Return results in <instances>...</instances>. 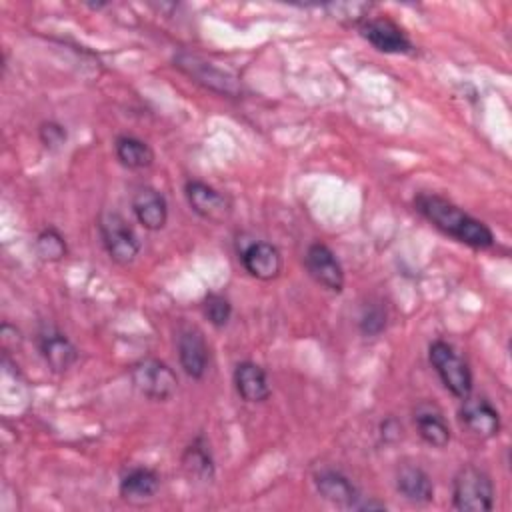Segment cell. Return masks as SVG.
Instances as JSON below:
<instances>
[{
    "label": "cell",
    "mask_w": 512,
    "mask_h": 512,
    "mask_svg": "<svg viewBox=\"0 0 512 512\" xmlns=\"http://www.w3.org/2000/svg\"><path fill=\"white\" fill-rule=\"evenodd\" d=\"M234 386L244 402L260 404L270 396L268 376L262 366L252 360H242L234 368Z\"/></svg>",
    "instance_id": "2e32d148"
},
{
    "label": "cell",
    "mask_w": 512,
    "mask_h": 512,
    "mask_svg": "<svg viewBox=\"0 0 512 512\" xmlns=\"http://www.w3.org/2000/svg\"><path fill=\"white\" fill-rule=\"evenodd\" d=\"M132 212L142 228L156 232L166 226L168 202L156 188L140 186L132 196Z\"/></svg>",
    "instance_id": "4fadbf2b"
},
{
    "label": "cell",
    "mask_w": 512,
    "mask_h": 512,
    "mask_svg": "<svg viewBox=\"0 0 512 512\" xmlns=\"http://www.w3.org/2000/svg\"><path fill=\"white\" fill-rule=\"evenodd\" d=\"M38 348L48 368L56 374L70 370L78 360V348L74 346V342L54 328H46L40 332Z\"/></svg>",
    "instance_id": "8fae6325"
},
{
    "label": "cell",
    "mask_w": 512,
    "mask_h": 512,
    "mask_svg": "<svg viewBox=\"0 0 512 512\" xmlns=\"http://www.w3.org/2000/svg\"><path fill=\"white\" fill-rule=\"evenodd\" d=\"M130 378L136 390L156 402H164L176 394V372L158 358H142L130 368Z\"/></svg>",
    "instance_id": "5b68a950"
},
{
    "label": "cell",
    "mask_w": 512,
    "mask_h": 512,
    "mask_svg": "<svg viewBox=\"0 0 512 512\" xmlns=\"http://www.w3.org/2000/svg\"><path fill=\"white\" fill-rule=\"evenodd\" d=\"M38 138L40 142L48 148V150H56L60 148L66 138H68V132L66 128L60 124V122H54V120H48V122H42L40 128H38Z\"/></svg>",
    "instance_id": "484cf974"
},
{
    "label": "cell",
    "mask_w": 512,
    "mask_h": 512,
    "mask_svg": "<svg viewBox=\"0 0 512 512\" xmlns=\"http://www.w3.org/2000/svg\"><path fill=\"white\" fill-rule=\"evenodd\" d=\"M396 490L412 504H428L434 498V484L426 470L404 464L396 472Z\"/></svg>",
    "instance_id": "ac0fdd59"
},
{
    "label": "cell",
    "mask_w": 512,
    "mask_h": 512,
    "mask_svg": "<svg viewBox=\"0 0 512 512\" xmlns=\"http://www.w3.org/2000/svg\"><path fill=\"white\" fill-rule=\"evenodd\" d=\"M98 228L102 244L116 264L126 266L136 260L140 252V240L124 216L118 212H104L100 216Z\"/></svg>",
    "instance_id": "8992f818"
},
{
    "label": "cell",
    "mask_w": 512,
    "mask_h": 512,
    "mask_svg": "<svg viewBox=\"0 0 512 512\" xmlns=\"http://www.w3.org/2000/svg\"><path fill=\"white\" fill-rule=\"evenodd\" d=\"M182 466L190 476L202 482H210L214 478V458L208 442L202 436L194 438L186 446V450L182 452Z\"/></svg>",
    "instance_id": "44dd1931"
},
{
    "label": "cell",
    "mask_w": 512,
    "mask_h": 512,
    "mask_svg": "<svg viewBox=\"0 0 512 512\" xmlns=\"http://www.w3.org/2000/svg\"><path fill=\"white\" fill-rule=\"evenodd\" d=\"M386 328V310L380 304H368L360 316V330L364 336H378Z\"/></svg>",
    "instance_id": "d4e9b609"
},
{
    "label": "cell",
    "mask_w": 512,
    "mask_h": 512,
    "mask_svg": "<svg viewBox=\"0 0 512 512\" xmlns=\"http://www.w3.org/2000/svg\"><path fill=\"white\" fill-rule=\"evenodd\" d=\"M174 66L180 72H184L188 78H192L196 84H200L216 94L230 96V98H236L242 94V84L232 72L216 66L214 62H210L198 54L180 52L174 56Z\"/></svg>",
    "instance_id": "3957f363"
},
{
    "label": "cell",
    "mask_w": 512,
    "mask_h": 512,
    "mask_svg": "<svg viewBox=\"0 0 512 512\" xmlns=\"http://www.w3.org/2000/svg\"><path fill=\"white\" fill-rule=\"evenodd\" d=\"M414 206L426 220H430L438 230L452 236L454 240L476 250H486L494 246L492 230L454 202L438 194H418L414 198Z\"/></svg>",
    "instance_id": "6da1fadb"
},
{
    "label": "cell",
    "mask_w": 512,
    "mask_h": 512,
    "mask_svg": "<svg viewBox=\"0 0 512 512\" xmlns=\"http://www.w3.org/2000/svg\"><path fill=\"white\" fill-rule=\"evenodd\" d=\"M414 424L418 428L420 438L434 446V448H444L450 442V428L440 412L438 406L430 404V402H422L418 404V408L414 410Z\"/></svg>",
    "instance_id": "e0dca14e"
},
{
    "label": "cell",
    "mask_w": 512,
    "mask_h": 512,
    "mask_svg": "<svg viewBox=\"0 0 512 512\" xmlns=\"http://www.w3.org/2000/svg\"><path fill=\"white\" fill-rule=\"evenodd\" d=\"M370 4L366 2H332V4H326L324 10L340 20V22H348V24H360L366 20V14L370 12Z\"/></svg>",
    "instance_id": "cb8c5ba5"
},
{
    "label": "cell",
    "mask_w": 512,
    "mask_h": 512,
    "mask_svg": "<svg viewBox=\"0 0 512 512\" xmlns=\"http://www.w3.org/2000/svg\"><path fill=\"white\" fill-rule=\"evenodd\" d=\"M428 358L446 390H450L460 400L470 396L472 372L452 344L444 340H434L428 348Z\"/></svg>",
    "instance_id": "277c9868"
},
{
    "label": "cell",
    "mask_w": 512,
    "mask_h": 512,
    "mask_svg": "<svg viewBox=\"0 0 512 512\" xmlns=\"http://www.w3.org/2000/svg\"><path fill=\"white\" fill-rule=\"evenodd\" d=\"M460 422L478 438H492L500 430V414L486 398L466 396L460 408Z\"/></svg>",
    "instance_id": "7c38bea8"
},
{
    "label": "cell",
    "mask_w": 512,
    "mask_h": 512,
    "mask_svg": "<svg viewBox=\"0 0 512 512\" xmlns=\"http://www.w3.org/2000/svg\"><path fill=\"white\" fill-rule=\"evenodd\" d=\"M202 310H204V316L208 318V322L216 328H224L232 316L230 300L218 292H210L204 296Z\"/></svg>",
    "instance_id": "603a6c76"
},
{
    "label": "cell",
    "mask_w": 512,
    "mask_h": 512,
    "mask_svg": "<svg viewBox=\"0 0 512 512\" xmlns=\"http://www.w3.org/2000/svg\"><path fill=\"white\" fill-rule=\"evenodd\" d=\"M354 508H360V510H386V504L384 502H376V500H368V502L356 504Z\"/></svg>",
    "instance_id": "4316f807"
},
{
    "label": "cell",
    "mask_w": 512,
    "mask_h": 512,
    "mask_svg": "<svg viewBox=\"0 0 512 512\" xmlns=\"http://www.w3.org/2000/svg\"><path fill=\"white\" fill-rule=\"evenodd\" d=\"M184 194L190 208L208 222L222 224L232 216V202L228 196L202 180H188L184 184Z\"/></svg>",
    "instance_id": "ba28073f"
},
{
    "label": "cell",
    "mask_w": 512,
    "mask_h": 512,
    "mask_svg": "<svg viewBox=\"0 0 512 512\" xmlns=\"http://www.w3.org/2000/svg\"><path fill=\"white\" fill-rule=\"evenodd\" d=\"M178 360L182 370L198 380L204 376L208 366V346L198 328H184L178 336Z\"/></svg>",
    "instance_id": "9a60e30c"
},
{
    "label": "cell",
    "mask_w": 512,
    "mask_h": 512,
    "mask_svg": "<svg viewBox=\"0 0 512 512\" xmlns=\"http://www.w3.org/2000/svg\"><path fill=\"white\" fill-rule=\"evenodd\" d=\"M304 266L308 274L322 288L340 294L344 288V270L336 254L322 242H312L304 254Z\"/></svg>",
    "instance_id": "9c48e42d"
},
{
    "label": "cell",
    "mask_w": 512,
    "mask_h": 512,
    "mask_svg": "<svg viewBox=\"0 0 512 512\" xmlns=\"http://www.w3.org/2000/svg\"><path fill=\"white\" fill-rule=\"evenodd\" d=\"M36 252H38V256L42 260L58 262V260H62L66 256L68 246H66L64 236L54 226H46L36 236Z\"/></svg>",
    "instance_id": "7402d4cb"
},
{
    "label": "cell",
    "mask_w": 512,
    "mask_h": 512,
    "mask_svg": "<svg viewBox=\"0 0 512 512\" xmlns=\"http://www.w3.org/2000/svg\"><path fill=\"white\" fill-rule=\"evenodd\" d=\"M114 152L118 162L130 170H142L154 162V150L150 144L136 136H118L114 142Z\"/></svg>",
    "instance_id": "ffe728a7"
},
{
    "label": "cell",
    "mask_w": 512,
    "mask_h": 512,
    "mask_svg": "<svg viewBox=\"0 0 512 512\" xmlns=\"http://www.w3.org/2000/svg\"><path fill=\"white\" fill-rule=\"evenodd\" d=\"M452 506L460 512H488L494 506L492 478L478 466H462L452 482Z\"/></svg>",
    "instance_id": "7a4b0ae2"
},
{
    "label": "cell",
    "mask_w": 512,
    "mask_h": 512,
    "mask_svg": "<svg viewBox=\"0 0 512 512\" xmlns=\"http://www.w3.org/2000/svg\"><path fill=\"white\" fill-rule=\"evenodd\" d=\"M160 488V476L152 468H132L120 480V496L132 504H144L156 496Z\"/></svg>",
    "instance_id": "d6986e66"
},
{
    "label": "cell",
    "mask_w": 512,
    "mask_h": 512,
    "mask_svg": "<svg viewBox=\"0 0 512 512\" xmlns=\"http://www.w3.org/2000/svg\"><path fill=\"white\" fill-rule=\"evenodd\" d=\"M242 266L256 280H274L282 272V254L280 250L264 240H256L242 250Z\"/></svg>",
    "instance_id": "30bf717a"
},
{
    "label": "cell",
    "mask_w": 512,
    "mask_h": 512,
    "mask_svg": "<svg viewBox=\"0 0 512 512\" xmlns=\"http://www.w3.org/2000/svg\"><path fill=\"white\" fill-rule=\"evenodd\" d=\"M360 36L368 40L378 52L384 54H410L414 52V44L406 36V32L390 18L386 16H376V18H366L360 22Z\"/></svg>",
    "instance_id": "52a82bcc"
},
{
    "label": "cell",
    "mask_w": 512,
    "mask_h": 512,
    "mask_svg": "<svg viewBox=\"0 0 512 512\" xmlns=\"http://www.w3.org/2000/svg\"><path fill=\"white\" fill-rule=\"evenodd\" d=\"M314 486H316V492L330 504L348 506V508H354L358 504L360 494L356 484L340 470H332V468L320 470L314 476Z\"/></svg>",
    "instance_id": "5bb4252c"
}]
</instances>
